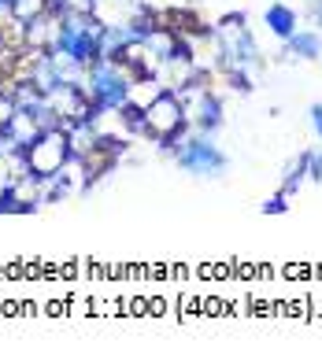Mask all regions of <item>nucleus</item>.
<instances>
[{
	"mask_svg": "<svg viewBox=\"0 0 322 362\" xmlns=\"http://www.w3.org/2000/svg\"><path fill=\"white\" fill-rule=\"evenodd\" d=\"M260 211H263V215H285V211H289V196L278 189L275 196H267V200L260 204Z\"/></svg>",
	"mask_w": 322,
	"mask_h": 362,
	"instance_id": "9d476101",
	"label": "nucleus"
},
{
	"mask_svg": "<svg viewBox=\"0 0 322 362\" xmlns=\"http://www.w3.org/2000/svg\"><path fill=\"white\" fill-rule=\"evenodd\" d=\"M304 185H308V159H304V152H297V156L282 167V185H278V189L289 196V200H293V196H300Z\"/></svg>",
	"mask_w": 322,
	"mask_h": 362,
	"instance_id": "0eeeda50",
	"label": "nucleus"
},
{
	"mask_svg": "<svg viewBox=\"0 0 322 362\" xmlns=\"http://www.w3.org/2000/svg\"><path fill=\"white\" fill-rule=\"evenodd\" d=\"M0 23H8V0H0Z\"/></svg>",
	"mask_w": 322,
	"mask_h": 362,
	"instance_id": "ddd939ff",
	"label": "nucleus"
},
{
	"mask_svg": "<svg viewBox=\"0 0 322 362\" xmlns=\"http://www.w3.org/2000/svg\"><path fill=\"white\" fill-rule=\"evenodd\" d=\"M212 37H215V52H219V74L222 71H245L252 78L263 74V52H260V41H255L245 11H226L222 19H215Z\"/></svg>",
	"mask_w": 322,
	"mask_h": 362,
	"instance_id": "f257e3e1",
	"label": "nucleus"
},
{
	"mask_svg": "<svg viewBox=\"0 0 322 362\" xmlns=\"http://www.w3.org/2000/svg\"><path fill=\"white\" fill-rule=\"evenodd\" d=\"M185 134H189L185 107H182V96L174 89H163L137 111V141H152L156 148L171 152L178 144V137H185Z\"/></svg>",
	"mask_w": 322,
	"mask_h": 362,
	"instance_id": "f03ea898",
	"label": "nucleus"
},
{
	"mask_svg": "<svg viewBox=\"0 0 322 362\" xmlns=\"http://www.w3.org/2000/svg\"><path fill=\"white\" fill-rule=\"evenodd\" d=\"M311 23H315V30L322 34V0H311Z\"/></svg>",
	"mask_w": 322,
	"mask_h": 362,
	"instance_id": "f8f14e48",
	"label": "nucleus"
},
{
	"mask_svg": "<svg viewBox=\"0 0 322 362\" xmlns=\"http://www.w3.org/2000/svg\"><path fill=\"white\" fill-rule=\"evenodd\" d=\"M304 159H308V181H315V185H322V141L304 148Z\"/></svg>",
	"mask_w": 322,
	"mask_h": 362,
	"instance_id": "6e6552de",
	"label": "nucleus"
},
{
	"mask_svg": "<svg viewBox=\"0 0 322 362\" xmlns=\"http://www.w3.org/2000/svg\"><path fill=\"white\" fill-rule=\"evenodd\" d=\"M15 115V93H11V81L0 78V126H8Z\"/></svg>",
	"mask_w": 322,
	"mask_h": 362,
	"instance_id": "1a4fd4ad",
	"label": "nucleus"
},
{
	"mask_svg": "<svg viewBox=\"0 0 322 362\" xmlns=\"http://www.w3.org/2000/svg\"><path fill=\"white\" fill-rule=\"evenodd\" d=\"M67 163H71V134H67V126H48L23 148L26 174H34L41 181L56 177Z\"/></svg>",
	"mask_w": 322,
	"mask_h": 362,
	"instance_id": "20e7f679",
	"label": "nucleus"
},
{
	"mask_svg": "<svg viewBox=\"0 0 322 362\" xmlns=\"http://www.w3.org/2000/svg\"><path fill=\"white\" fill-rule=\"evenodd\" d=\"M308 126H311L315 141H322V100H315V104L308 107Z\"/></svg>",
	"mask_w": 322,
	"mask_h": 362,
	"instance_id": "9b49d317",
	"label": "nucleus"
},
{
	"mask_svg": "<svg viewBox=\"0 0 322 362\" xmlns=\"http://www.w3.org/2000/svg\"><path fill=\"white\" fill-rule=\"evenodd\" d=\"M282 56L285 59H300V63L322 59V34L315 26H297V34H289L282 41Z\"/></svg>",
	"mask_w": 322,
	"mask_h": 362,
	"instance_id": "39448f33",
	"label": "nucleus"
},
{
	"mask_svg": "<svg viewBox=\"0 0 322 362\" xmlns=\"http://www.w3.org/2000/svg\"><path fill=\"white\" fill-rule=\"evenodd\" d=\"M167 156L174 159V167L182 174L200 177V181H219L230 170V156L219 148V141L207 137V134H192V129L185 137H178V144H174Z\"/></svg>",
	"mask_w": 322,
	"mask_h": 362,
	"instance_id": "7ed1b4c3",
	"label": "nucleus"
},
{
	"mask_svg": "<svg viewBox=\"0 0 322 362\" xmlns=\"http://www.w3.org/2000/svg\"><path fill=\"white\" fill-rule=\"evenodd\" d=\"M263 26H267L278 41H285L289 34H297L300 11H297L293 4H285V0H270V4L263 8Z\"/></svg>",
	"mask_w": 322,
	"mask_h": 362,
	"instance_id": "423d86ee",
	"label": "nucleus"
}]
</instances>
